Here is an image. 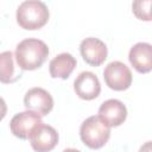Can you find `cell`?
<instances>
[{"label":"cell","mask_w":152,"mask_h":152,"mask_svg":"<svg viewBox=\"0 0 152 152\" xmlns=\"http://www.w3.org/2000/svg\"><path fill=\"white\" fill-rule=\"evenodd\" d=\"M48 55V45L36 38L24 39L15 48V61L21 70H36L40 68Z\"/></svg>","instance_id":"obj_1"},{"label":"cell","mask_w":152,"mask_h":152,"mask_svg":"<svg viewBox=\"0 0 152 152\" xmlns=\"http://www.w3.org/2000/svg\"><path fill=\"white\" fill-rule=\"evenodd\" d=\"M49 20L48 6L40 0H25L17 10V23L24 30L42 28Z\"/></svg>","instance_id":"obj_2"},{"label":"cell","mask_w":152,"mask_h":152,"mask_svg":"<svg viewBox=\"0 0 152 152\" xmlns=\"http://www.w3.org/2000/svg\"><path fill=\"white\" fill-rule=\"evenodd\" d=\"M82 142L89 148L97 150L107 144L110 137V127L107 126L97 115L86 119L80 128Z\"/></svg>","instance_id":"obj_3"},{"label":"cell","mask_w":152,"mask_h":152,"mask_svg":"<svg viewBox=\"0 0 152 152\" xmlns=\"http://www.w3.org/2000/svg\"><path fill=\"white\" fill-rule=\"evenodd\" d=\"M103 78L106 84L116 91H122L132 84V72L129 68L122 62H110L103 70Z\"/></svg>","instance_id":"obj_4"},{"label":"cell","mask_w":152,"mask_h":152,"mask_svg":"<svg viewBox=\"0 0 152 152\" xmlns=\"http://www.w3.org/2000/svg\"><path fill=\"white\" fill-rule=\"evenodd\" d=\"M42 122L43 120L39 114L27 109L25 112L15 114L12 118L10 122V128L14 137L21 140H28L33 129Z\"/></svg>","instance_id":"obj_5"},{"label":"cell","mask_w":152,"mask_h":152,"mask_svg":"<svg viewBox=\"0 0 152 152\" xmlns=\"http://www.w3.org/2000/svg\"><path fill=\"white\" fill-rule=\"evenodd\" d=\"M28 140L34 151L49 152L53 150L58 144V133L52 126L42 122L33 129Z\"/></svg>","instance_id":"obj_6"},{"label":"cell","mask_w":152,"mask_h":152,"mask_svg":"<svg viewBox=\"0 0 152 152\" xmlns=\"http://www.w3.org/2000/svg\"><path fill=\"white\" fill-rule=\"evenodd\" d=\"M24 106L28 110H33L40 116L48 115L53 108V99L49 91L36 87L30 89L24 97Z\"/></svg>","instance_id":"obj_7"},{"label":"cell","mask_w":152,"mask_h":152,"mask_svg":"<svg viewBox=\"0 0 152 152\" xmlns=\"http://www.w3.org/2000/svg\"><path fill=\"white\" fill-rule=\"evenodd\" d=\"M80 52L84 62L91 66L101 65L107 58V46L99 38L88 37L81 42Z\"/></svg>","instance_id":"obj_8"},{"label":"cell","mask_w":152,"mask_h":152,"mask_svg":"<svg viewBox=\"0 0 152 152\" xmlns=\"http://www.w3.org/2000/svg\"><path fill=\"white\" fill-rule=\"evenodd\" d=\"M107 126L109 127H118L127 118V109L126 106L116 100V99H109L104 101L100 108H99V115H97Z\"/></svg>","instance_id":"obj_9"},{"label":"cell","mask_w":152,"mask_h":152,"mask_svg":"<svg viewBox=\"0 0 152 152\" xmlns=\"http://www.w3.org/2000/svg\"><path fill=\"white\" fill-rule=\"evenodd\" d=\"M74 89L80 99L90 101L100 95L101 84L95 74H93L91 71H83L75 80Z\"/></svg>","instance_id":"obj_10"},{"label":"cell","mask_w":152,"mask_h":152,"mask_svg":"<svg viewBox=\"0 0 152 152\" xmlns=\"http://www.w3.org/2000/svg\"><path fill=\"white\" fill-rule=\"evenodd\" d=\"M128 59L133 68L140 74L152 70V46L148 43H137L131 48Z\"/></svg>","instance_id":"obj_11"},{"label":"cell","mask_w":152,"mask_h":152,"mask_svg":"<svg viewBox=\"0 0 152 152\" xmlns=\"http://www.w3.org/2000/svg\"><path fill=\"white\" fill-rule=\"evenodd\" d=\"M76 64L77 62L72 55L68 52L59 53L55 58H52L50 62V65H49L50 75L53 78L66 80L74 71Z\"/></svg>","instance_id":"obj_12"},{"label":"cell","mask_w":152,"mask_h":152,"mask_svg":"<svg viewBox=\"0 0 152 152\" xmlns=\"http://www.w3.org/2000/svg\"><path fill=\"white\" fill-rule=\"evenodd\" d=\"M21 77V72L15 71L14 56L12 51H4L0 53V82L13 83Z\"/></svg>","instance_id":"obj_13"},{"label":"cell","mask_w":152,"mask_h":152,"mask_svg":"<svg viewBox=\"0 0 152 152\" xmlns=\"http://www.w3.org/2000/svg\"><path fill=\"white\" fill-rule=\"evenodd\" d=\"M134 15L145 21L151 20V0H134L132 4Z\"/></svg>","instance_id":"obj_14"},{"label":"cell","mask_w":152,"mask_h":152,"mask_svg":"<svg viewBox=\"0 0 152 152\" xmlns=\"http://www.w3.org/2000/svg\"><path fill=\"white\" fill-rule=\"evenodd\" d=\"M6 113H7V106H6V102L4 101L2 97H0V121L6 116Z\"/></svg>","instance_id":"obj_15"}]
</instances>
